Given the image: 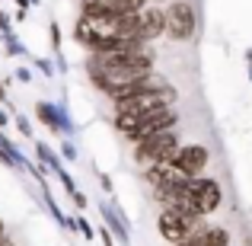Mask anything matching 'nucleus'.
I'll list each match as a JSON object with an SVG mask.
<instances>
[{"label": "nucleus", "instance_id": "nucleus-1", "mask_svg": "<svg viewBox=\"0 0 252 246\" xmlns=\"http://www.w3.org/2000/svg\"><path fill=\"white\" fill-rule=\"evenodd\" d=\"M157 61V51L154 45H144V48L137 51H115V55H90L86 58V77H90V83L96 86L102 96H109V93L122 90V86L141 80V77H147Z\"/></svg>", "mask_w": 252, "mask_h": 246}, {"label": "nucleus", "instance_id": "nucleus-2", "mask_svg": "<svg viewBox=\"0 0 252 246\" xmlns=\"http://www.w3.org/2000/svg\"><path fill=\"white\" fill-rule=\"evenodd\" d=\"M112 125H115V131L125 141L137 144L150 135L172 131L179 125V112H176V105H163V109H154V112H115Z\"/></svg>", "mask_w": 252, "mask_h": 246}, {"label": "nucleus", "instance_id": "nucleus-3", "mask_svg": "<svg viewBox=\"0 0 252 246\" xmlns=\"http://www.w3.org/2000/svg\"><path fill=\"white\" fill-rule=\"evenodd\" d=\"M204 227L201 214H191V211H179V208H160V217H157V230L169 246L182 243L185 237H191L195 230Z\"/></svg>", "mask_w": 252, "mask_h": 246}, {"label": "nucleus", "instance_id": "nucleus-4", "mask_svg": "<svg viewBox=\"0 0 252 246\" xmlns=\"http://www.w3.org/2000/svg\"><path fill=\"white\" fill-rule=\"evenodd\" d=\"M179 147H182V141H179L176 128H172V131H160V135H150V138H144V141L134 144V163L144 170V166L172 160Z\"/></svg>", "mask_w": 252, "mask_h": 246}, {"label": "nucleus", "instance_id": "nucleus-5", "mask_svg": "<svg viewBox=\"0 0 252 246\" xmlns=\"http://www.w3.org/2000/svg\"><path fill=\"white\" fill-rule=\"evenodd\" d=\"M166 16V38L169 42H191L198 32V13L189 0H169V6H163Z\"/></svg>", "mask_w": 252, "mask_h": 246}, {"label": "nucleus", "instance_id": "nucleus-6", "mask_svg": "<svg viewBox=\"0 0 252 246\" xmlns=\"http://www.w3.org/2000/svg\"><path fill=\"white\" fill-rule=\"evenodd\" d=\"M176 99H179L176 86H163V90H141L125 99H115L112 109L115 112H154V109H163V105H176Z\"/></svg>", "mask_w": 252, "mask_h": 246}, {"label": "nucleus", "instance_id": "nucleus-7", "mask_svg": "<svg viewBox=\"0 0 252 246\" xmlns=\"http://www.w3.org/2000/svg\"><path fill=\"white\" fill-rule=\"evenodd\" d=\"M32 112H35V118L51 131V135H61V138H74L77 135V125H74V118H70L67 103H64V99H61V103L38 99V103L32 105Z\"/></svg>", "mask_w": 252, "mask_h": 246}, {"label": "nucleus", "instance_id": "nucleus-8", "mask_svg": "<svg viewBox=\"0 0 252 246\" xmlns=\"http://www.w3.org/2000/svg\"><path fill=\"white\" fill-rule=\"evenodd\" d=\"M189 192H191V202H195V211L201 217H211L223 205V189H220V182L211 179V176H191Z\"/></svg>", "mask_w": 252, "mask_h": 246}, {"label": "nucleus", "instance_id": "nucleus-9", "mask_svg": "<svg viewBox=\"0 0 252 246\" xmlns=\"http://www.w3.org/2000/svg\"><path fill=\"white\" fill-rule=\"evenodd\" d=\"M172 160H176V166L185 176H204V170L211 163V150H208V144H182Z\"/></svg>", "mask_w": 252, "mask_h": 246}, {"label": "nucleus", "instance_id": "nucleus-10", "mask_svg": "<svg viewBox=\"0 0 252 246\" xmlns=\"http://www.w3.org/2000/svg\"><path fill=\"white\" fill-rule=\"evenodd\" d=\"M150 0H80V13H141Z\"/></svg>", "mask_w": 252, "mask_h": 246}, {"label": "nucleus", "instance_id": "nucleus-11", "mask_svg": "<svg viewBox=\"0 0 252 246\" xmlns=\"http://www.w3.org/2000/svg\"><path fill=\"white\" fill-rule=\"evenodd\" d=\"M99 214H102L105 227L115 234V240H122V246H128V243H131V224H128L125 211L118 208L115 202H99Z\"/></svg>", "mask_w": 252, "mask_h": 246}, {"label": "nucleus", "instance_id": "nucleus-12", "mask_svg": "<svg viewBox=\"0 0 252 246\" xmlns=\"http://www.w3.org/2000/svg\"><path fill=\"white\" fill-rule=\"evenodd\" d=\"M137 23H141V38L144 42H157V38L166 35V16H163V6H144L137 13Z\"/></svg>", "mask_w": 252, "mask_h": 246}, {"label": "nucleus", "instance_id": "nucleus-13", "mask_svg": "<svg viewBox=\"0 0 252 246\" xmlns=\"http://www.w3.org/2000/svg\"><path fill=\"white\" fill-rule=\"evenodd\" d=\"M144 179H147L150 189H157V185L185 182V179H191V176H185V173L176 166V160H163V163H154V166H144Z\"/></svg>", "mask_w": 252, "mask_h": 246}, {"label": "nucleus", "instance_id": "nucleus-14", "mask_svg": "<svg viewBox=\"0 0 252 246\" xmlns=\"http://www.w3.org/2000/svg\"><path fill=\"white\" fill-rule=\"evenodd\" d=\"M32 147H35V157H38V166H42V170H48V173H58V170L64 166L61 154H58V150H51L45 141H32Z\"/></svg>", "mask_w": 252, "mask_h": 246}, {"label": "nucleus", "instance_id": "nucleus-15", "mask_svg": "<svg viewBox=\"0 0 252 246\" xmlns=\"http://www.w3.org/2000/svg\"><path fill=\"white\" fill-rule=\"evenodd\" d=\"M3 42V55L6 58H29V51H26V45L19 42V35H6V38H0Z\"/></svg>", "mask_w": 252, "mask_h": 246}, {"label": "nucleus", "instance_id": "nucleus-16", "mask_svg": "<svg viewBox=\"0 0 252 246\" xmlns=\"http://www.w3.org/2000/svg\"><path fill=\"white\" fill-rule=\"evenodd\" d=\"M29 61H32V68H35L38 74H45V77H55V74H58V68H55V61H51V58H35V55H29Z\"/></svg>", "mask_w": 252, "mask_h": 246}, {"label": "nucleus", "instance_id": "nucleus-17", "mask_svg": "<svg viewBox=\"0 0 252 246\" xmlns=\"http://www.w3.org/2000/svg\"><path fill=\"white\" fill-rule=\"evenodd\" d=\"M58 154H61V160H64V163H77V157H80L70 138H61V144H58Z\"/></svg>", "mask_w": 252, "mask_h": 246}, {"label": "nucleus", "instance_id": "nucleus-18", "mask_svg": "<svg viewBox=\"0 0 252 246\" xmlns=\"http://www.w3.org/2000/svg\"><path fill=\"white\" fill-rule=\"evenodd\" d=\"M48 38H51V48H55V55L61 51V42H64V35H61V26H58V19H51L48 23Z\"/></svg>", "mask_w": 252, "mask_h": 246}, {"label": "nucleus", "instance_id": "nucleus-19", "mask_svg": "<svg viewBox=\"0 0 252 246\" xmlns=\"http://www.w3.org/2000/svg\"><path fill=\"white\" fill-rule=\"evenodd\" d=\"M13 125H16V131H19L23 138H29V141L35 138V135H32V122H29L26 115H19V112H16V115H13Z\"/></svg>", "mask_w": 252, "mask_h": 246}, {"label": "nucleus", "instance_id": "nucleus-20", "mask_svg": "<svg viewBox=\"0 0 252 246\" xmlns=\"http://www.w3.org/2000/svg\"><path fill=\"white\" fill-rule=\"evenodd\" d=\"M6 35H16V26H13V16L6 10H0V38Z\"/></svg>", "mask_w": 252, "mask_h": 246}, {"label": "nucleus", "instance_id": "nucleus-21", "mask_svg": "<svg viewBox=\"0 0 252 246\" xmlns=\"http://www.w3.org/2000/svg\"><path fill=\"white\" fill-rule=\"evenodd\" d=\"M55 176H58V182H61V185H64V192H67V195H70V192H74V189H77V182H74V176H70V173H67V170H64V166H61V170H58V173H55Z\"/></svg>", "mask_w": 252, "mask_h": 246}, {"label": "nucleus", "instance_id": "nucleus-22", "mask_svg": "<svg viewBox=\"0 0 252 246\" xmlns=\"http://www.w3.org/2000/svg\"><path fill=\"white\" fill-rule=\"evenodd\" d=\"M74 221H77V230L83 234V240H96V230H93V224L86 221L83 214H80V217H74Z\"/></svg>", "mask_w": 252, "mask_h": 246}, {"label": "nucleus", "instance_id": "nucleus-23", "mask_svg": "<svg viewBox=\"0 0 252 246\" xmlns=\"http://www.w3.org/2000/svg\"><path fill=\"white\" fill-rule=\"evenodd\" d=\"M70 202H74V208H77V211H86V205H90V198H86L80 189H74V192H70Z\"/></svg>", "mask_w": 252, "mask_h": 246}, {"label": "nucleus", "instance_id": "nucleus-24", "mask_svg": "<svg viewBox=\"0 0 252 246\" xmlns=\"http://www.w3.org/2000/svg\"><path fill=\"white\" fill-rule=\"evenodd\" d=\"M13 80H19V83H32V70H29V68H16V70H13Z\"/></svg>", "mask_w": 252, "mask_h": 246}, {"label": "nucleus", "instance_id": "nucleus-25", "mask_svg": "<svg viewBox=\"0 0 252 246\" xmlns=\"http://www.w3.org/2000/svg\"><path fill=\"white\" fill-rule=\"evenodd\" d=\"M99 240H102V246H115V234L102 224V227H99Z\"/></svg>", "mask_w": 252, "mask_h": 246}, {"label": "nucleus", "instance_id": "nucleus-26", "mask_svg": "<svg viewBox=\"0 0 252 246\" xmlns=\"http://www.w3.org/2000/svg\"><path fill=\"white\" fill-rule=\"evenodd\" d=\"M99 182H102V192H109V195H112V189H115V185H112V176H109V173H99Z\"/></svg>", "mask_w": 252, "mask_h": 246}, {"label": "nucleus", "instance_id": "nucleus-27", "mask_svg": "<svg viewBox=\"0 0 252 246\" xmlns=\"http://www.w3.org/2000/svg\"><path fill=\"white\" fill-rule=\"evenodd\" d=\"M55 68H58V74H67V61H64V55H61V51L55 55Z\"/></svg>", "mask_w": 252, "mask_h": 246}, {"label": "nucleus", "instance_id": "nucleus-28", "mask_svg": "<svg viewBox=\"0 0 252 246\" xmlns=\"http://www.w3.org/2000/svg\"><path fill=\"white\" fill-rule=\"evenodd\" d=\"M0 103L10 109V96H6V86H3V77H0Z\"/></svg>", "mask_w": 252, "mask_h": 246}, {"label": "nucleus", "instance_id": "nucleus-29", "mask_svg": "<svg viewBox=\"0 0 252 246\" xmlns=\"http://www.w3.org/2000/svg\"><path fill=\"white\" fill-rule=\"evenodd\" d=\"M6 125H10V115H6V112L0 109V128H6Z\"/></svg>", "mask_w": 252, "mask_h": 246}, {"label": "nucleus", "instance_id": "nucleus-30", "mask_svg": "<svg viewBox=\"0 0 252 246\" xmlns=\"http://www.w3.org/2000/svg\"><path fill=\"white\" fill-rule=\"evenodd\" d=\"M0 246H16V243H13L10 237H0Z\"/></svg>", "mask_w": 252, "mask_h": 246}, {"label": "nucleus", "instance_id": "nucleus-31", "mask_svg": "<svg viewBox=\"0 0 252 246\" xmlns=\"http://www.w3.org/2000/svg\"><path fill=\"white\" fill-rule=\"evenodd\" d=\"M0 237H6V227H3V221H0Z\"/></svg>", "mask_w": 252, "mask_h": 246}, {"label": "nucleus", "instance_id": "nucleus-32", "mask_svg": "<svg viewBox=\"0 0 252 246\" xmlns=\"http://www.w3.org/2000/svg\"><path fill=\"white\" fill-rule=\"evenodd\" d=\"M246 61H249V64H252V48H249V51H246Z\"/></svg>", "mask_w": 252, "mask_h": 246}, {"label": "nucleus", "instance_id": "nucleus-33", "mask_svg": "<svg viewBox=\"0 0 252 246\" xmlns=\"http://www.w3.org/2000/svg\"><path fill=\"white\" fill-rule=\"evenodd\" d=\"M150 3H169V0H150Z\"/></svg>", "mask_w": 252, "mask_h": 246}, {"label": "nucleus", "instance_id": "nucleus-34", "mask_svg": "<svg viewBox=\"0 0 252 246\" xmlns=\"http://www.w3.org/2000/svg\"><path fill=\"white\" fill-rule=\"evenodd\" d=\"M38 3H42V0H32V6H38Z\"/></svg>", "mask_w": 252, "mask_h": 246}, {"label": "nucleus", "instance_id": "nucleus-35", "mask_svg": "<svg viewBox=\"0 0 252 246\" xmlns=\"http://www.w3.org/2000/svg\"><path fill=\"white\" fill-rule=\"evenodd\" d=\"M249 80H252V64H249Z\"/></svg>", "mask_w": 252, "mask_h": 246}]
</instances>
